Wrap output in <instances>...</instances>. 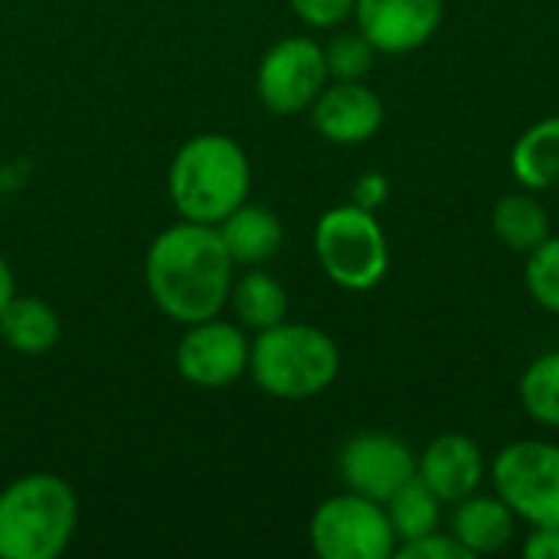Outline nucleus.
<instances>
[{"instance_id":"6e6552de","label":"nucleus","mask_w":559,"mask_h":559,"mask_svg":"<svg viewBox=\"0 0 559 559\" xmlns=\"http://www.w3.org/2000/svg\"><path fill=\"white\" fill-rule=\"evenodd\" d=\"M328 85L324 46L308 36L278 39L259 62L255 92L272 115H298Z\"/></svg>"},{"instance_id":"9b49d317","label":"nucleus","mask_w":559,"mask_h":559,"mask_svg":"<svg viewBox=\"0 0 559 559\" xmlns=\"http://www.w3.org/2000/svg\"><path fill=\"white\" fill-rule=\"evenodd\" d=\"M442 10L445 0H357L354 20L377 52L403 56L436 36Z\"/></svg>"},{"instance_id":"f257e3e1","label":"nucleus","mask_w":559,"mask_h":559,"mask_svg":"<svg viewBox=\"0 0 559 559\" xmlns=\"http://www.w3.org/2000/svg\"><path fill=\"white\" fill-rule=\"evenodd\" d=\"M233 255L219 229L206 223H177L164 229L144 255V285L151 301L177 324L216 318L233 292Z\"/></svg>"},{"instance_id":"a211bd4d","label":"nucleus","mask_w":559,"mask_h":559,"mask_svg":"<svg viewBox=\"0 0 559 559\" xmlns=\"http://www.w3.org/2000/svg\"><path fill=\"white\" fill-rule=\"evenodd\" d=\"M229 305L239 318L242 328L249 331H269L275 324H282L288 318V292L285 285L262 272V269H252L246 272L239 282L233 278V292H229Z\"/></svg>"},{"instance_id":"7ed1b4c3","label":"nucleus","mask_w":559,"mask_h":559,"mask_svg":"<svg viewBox=\"0 0 559 559\" xmlns=\"http://www.w3.org/2000/svg\"><path fill=\"white\" fill-rule=\"evenodd\" d=\"M79 527V498L52 472H33L0 491V559L62 557Z\"/></svg>"},{"instance_id":"cd10ccee","label":"nucleus","mask_w":559,"mask_h":559,"mask_svg":"<svg viewBox=\"0 0 559 559\" xmlns=\"http://www.w3.org/2000/svg\"><path fill=\"white\" fill-rule=\"evenodd\" d=\"M16 295V282H13V272L7 265V259L0 255V311L7 308V301Z\"/></svg>"},{"instance_id":"412c9836","label":"nucleus","mask_w":559,"mask_h":559,"mask_svg":"<svg viewBox=\"0 0 559 559\" xmlns=\"http://www.w3.org/2000/svg\"><path fill=\"white\" fill-rule=\"evenodd\" d=\"M521 406L540 423L559 429V350L540 354L521 377Z\"/></svg>"},{"instance_id":"6ab92c4d","label":"nucleus","mask_w":559,"mask_h":559,"mask_svg":"<svg viewBox=\"0 0 559 559\" xmlns=\"http://www.w3.org/2000/svg\"><path fill=\"white\" fill-rule=\"evenodd\" d=\"M491 226H495V236L508 249H514V252H531V249H537L550 236L547 210L531 193H508V197H501L495 203Z\"/></svg>"},{"instance_id":"f8f14e48","label":"nucleus","mask_w":559,"mask_h":559,"mask_svg":"<svg viewBox=\"0 0 559 559\" xmlns=\"http://www.w3.org/2000/svg\"><path fill=\"white\" fill-rule=\"evenodd\" d=\"M383 102L380 95L360 82H334L321 88V95L311 102V121L314 131L341 147L364 144L383 128Z\"/></svg>"},{"instance_id":"9d476101","label":"nucleus","mask_w":559,"mask_h":559,"mask_svg":"<svg viewBox=\"0 0 559 559\" xmlns=\"http://www.w3.org/2000/svg\"><path fill=\"white\" fill-rule=\"evenodd\" d=\"M337 472L347 491L383 504L416 475V452L400 436L360 432L344 442Z\"/></svg>"},{"instance_id":"dca6fc26","label":"nucleus","mask_w":559,"mask_h":559,"mask_svg":"<svg viewBox=\"0 0 559 559\" xmlns=\"http://www.w3.org/2000/svg\"><path fill=\"white\" fill-rule=\"evenodd\" d=\"M511 174L524 190L559 187V115L534 121L511 147Z\"/></svg>"},{"instance_id":"bb28decb","label":"nucleus","mask_w":559,"mask_h":559,"mask_svg":"<svg viewBox=\"0 0 559 559\" xmlns=\"http://www.w3.org/2000/svg\"><path fill=\"white\" fill-rule=\"evenodd\" d=\"M527 559H559V527H531L524 540Z\"/></svg>"},{"instance_id":"4be33fe9","label":"nucleus","mask_w":559,"mask_h":559,"mask_svg":"<svg viewBox=\"0 0 559 559\" xmlns=\"http://www.w3.org/2000/svg\"><path fill=\"white\" fill-rule=\"evenodd\" d=\"M373 59H377V46L360 29L337 33L324 46L328 79L334 82H360L373 69Z\"/></svg>"},{"instance_id":"39448f33","label":"nucleus","mask_w":559,"mask_h":559,"mask_svg":"<svg viewBox=\"0 0 559 559\" xmlns=\"http://www.w3.org/2000/svg\"><path fill=\"white\" fill-rule=\"evenodd\" d=\"M314 255L324 275L347 292H370L386 278L390 242L380 219L357 206H331L314 226Z\"/></svg>"},{"instance_id":"aec40b11","label":"nucleus","mask_w":559,"mask_h":559,"mask_svg":"<svg viewBox=\"0 0 559 559\" xmlns=\"http://www.w3.org/2000/svg\"><path fill=\"white\" fill-rule=\"evenodd\" d=\"M439 504L442 501L432 495V488L419 475H413L403 488H396L383 501L386 518H390L393 534H396V547L400 544H409L416 537H426L432 531H439V518H442L439 514Z\"/></svg>"},{"instance_id":"393cba45","label":"nucleus","mask_w":559,"mask_h":559,"mask_svg":"<svg viewBox=\"0 0 559 559\" xmlns=\"http://www.w3.org/2000/svg\"><path fill=\"white\" fill-rule=\"evenodd\" d=\"M393 557L403 559H472V554L452 537V534H426V537H416L409 544H400Z\"/></svg>"},{"instance_id":"b1692460","label":"nucleus","mask_w":559,"mask_h":559,"mask_svg":"<svg viewBox=\"0 0 559 559\" xmlns=\"http://www.w3.org/2000/svg\"><path fill=\"white\" fill-rule=\"evenodd\" d=\"M295 16L314 29H331L341 26L347 16H354V3L357 0H288Z\"/></svg>"},{"instance_id":"5701e85b","label":"nucleus","mask_w":559,"mask_h":559,"mask_svg":"<svg viewBox=\"0 0 559 559\" xmlns=\"http://www.w3.org/2000/svg\"><path fill=\"white\" fill-rule=\"evenodd\" d=\"M524 285L544 311L559 314V236H547L537 249L527 252Z\"/></svg>"},{"instance_id":"f03ea898","label":"nucleus","mask_w":559,"mask_h":559,"mask_svg":"<svg viewBox=\"0 0 559 559\" xmlns=\"http://www.w3.org/2000/svg\"><path fill=\"white\" fill-rule=\"evenodd\" d=\"M252 167L236 138L206 131L180 144L170 160L167 190L174 210L190 223L219 226L249 200Z\"/></svg>"},{"instance_id":"ddd939ff","label":"nucleus","mask_w":559,"mask_h":559,"mask_svg":"<svg viewBox=\"0 0 559 559\" xmlns=\"http://www.w3.org/2000/svg\"><path fill=\"white\" fill-rule=\"evenodd\" d=\"M416 475L432 488L442 504H455L475 495L485 481V455L475 439L445 432L426 445L416 459Z\"/></svg>"},{"instance_id":"0eeeda50","label":"nucleus","mask_w":559,"mask_h":559,"mask_svg":"<svg viewBox=\"0 0 559 559\" xmlns=\"http://www.w3.org/2000/svg\"><path fill=\"white\" fill-rule=\"evenodd\" d=\"M308 537L321 559H390L396 554L386 508L354 491L328 498L311 514Z\"/></svg>"},{"instance_id":"1a4fd4ad","label":"nucleus","mask_w":559,"mask_h":559,"mask_svg":"<svg viewBox=\"0 0 559 559\" xmlns=\"http://www.w3.org/2000/svg\"><path fill=\"white\" fill-rule=\"evenodd\" d=\"M174 364L187 383L200 390H223L249 370V341L242 328L219 318H206L187 324Z\"/></svg>"},{"instance_id":"423d86ee","label":"nucleus","mask_w":559,"mask_h":559,"mask_svg":"<svg viewBox=\"0 0 559 559\" xmlns=\"http://www.w3.org/2000/svg\"><path fill=\"white\" fill-rule=\"evenodd\" d=\"M495 495L531 527H559V445L521 439L491 462Z\"/></svg>"},{"instance_id":"20e7f679","label":"nucleus","mask_w":559,"mask_h":559,"mask_svg":"<svg viewBox=\"0 0 559 559\" xmlns=\"http://www.w3.org/2000/svg\"><path fill=\"white\" fill-rule=\"evenodd\" d=\"M341 373V350L314 324L282 321L249 344V377L275 400H308L324 393Z\"/></svg>"},{"instance_id":"f3484780","label":"nucleus","mask_w":559,"mask_h":559,"mask_svg":"<svg viewBox=\"0 0 559 559\" xmlns=\"http://www.w3.org/2000/svg\"><path fill=\"white\" fill-rule=\"evenodd\" d=\"M59 314L33 295H13L0 311V337L10 350L39 357L56 347L59 341Z\"/></svg>"},{"instance_id":"2eb2a0df","label":"nucleus","mask_w":559,"mask_h":559,"mask_svg":"<svg viewBox=\"0 0 559 559\" xmlns=\"http://www.w3.org/2000/svg\"><path fill=\"white\" fill-rule=\"evenodd\" d=\"M219 239L236 265H262L278 255L285 242V226L269 206L242 203L219 226Z\"/></svg>"},{"instance_id":"4468645a","label":"nucleus","mask_w":559,"mask_h":559,"mask_svg":"<svg viewBox=\"0 0 559 559\" xmlns=\"http://www.w3.org/2000/svg\"><path fill=\"white\" fill-rule=\"evenodd\" d=\"M518 531V514L498 495H468L455 501L452 514V537L472 554H498L511 544Z\"/></svg>"},{"instance_id":"a878e982","label":"nucleus","mask_w":559,"mask_h":559,"mask_svg":"<svg viewBox=\"0 0 559 559\" xmlns=\"http://www.w3.org/2000/svg\"><path fill=\"white\" fill-rule=\"evenodd\" d=\"M386 197H390V180L380 170H370L354 183V203L370 213H377L386 203Z\"/></svg>"}]
</instances>
